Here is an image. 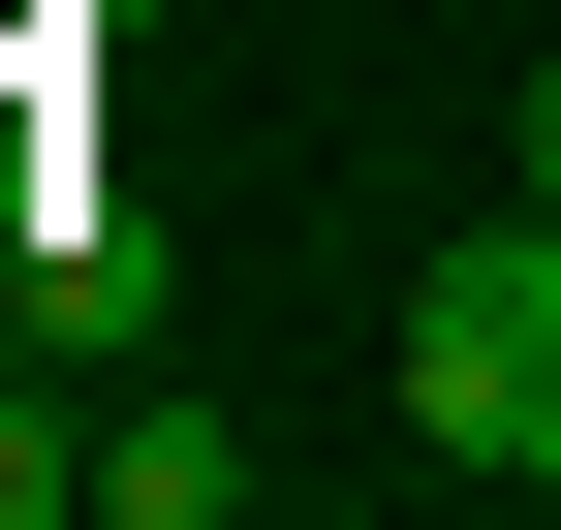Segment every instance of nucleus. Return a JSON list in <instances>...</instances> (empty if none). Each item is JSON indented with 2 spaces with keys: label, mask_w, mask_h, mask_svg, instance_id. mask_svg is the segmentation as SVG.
<instances>
[{
  "label": "nucleus",
  "mask_w": 561,
  "mask_h": 530,
  "mask_svg": "<svg viewBox=\"0 0 561 530\" xmlns=\"http://www.w3.org/2000/svg\"><path fill=\"white\" fill-rule=\"evenodd\" d=\"M405 437L530 499V437H561V187H500V219L405 281Z\"/></svg>",
  "instance_id": "f257e3e1"
},
{
  "label": "nucleus",
  "mask_w": 561,
  "mask_h": 530,
  "mask_svg": "<svg viewBox=\"0 0 561 530\" xmlns=\"http://www.w3.org/2000/svg\"><path fill=\"white\" fill-rule=\"evenodd\" d=\"M94 499H125V530H219L250 437H219V406H94Z\"/></svg>",
  "instance_id": "f03ea898"
},
{
  "label": "nucleus",
  "mask_w": 561,
  "mask_h": 530,
  "mask_svg": "<svg viewBox=\"0 0 561 530\" xmlns=\"http://www.w3.org/2000/svg\"><path fill=\"white\" fill-rule=\"evenodd\" d=\"M32 499H94V437H62L32 375H0V530H32Z\"/></svg>",
  "instance_id": "7ed1b4c3"
},
{
  "label": "nucleus",
  "mask_w": 561,
  "mask_h": 530,
  "mask_svg": "<svg viewBox=\"0 0 561 530\" xmlns=\"http://www.w3.org/2000/svg\"><path fill=\"white\" fill-rule=\"evenodd\" d=\"M500 187H561V62H530V125H500Z\"/></svg>",
  "instance_id": "20e7f679"
}]
</instances>
